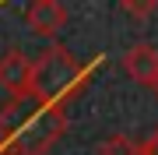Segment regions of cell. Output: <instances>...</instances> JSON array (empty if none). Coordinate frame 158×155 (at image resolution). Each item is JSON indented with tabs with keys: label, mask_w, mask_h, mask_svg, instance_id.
<instances>
[{
	"label": "cell",
	"mask_w": 158,
	"mask_h": 155,
	"mask_svg": "<svg viewBox=\"0 0 158 155\" xmlns=\"http://www.w3.org/2000/svg\"><path fill=\"white\" fill-rule=\"evenodd\" d=\"M67 116L60 106L39 99H11L0 109V152L4 155H42L63 134Z\"/></svg>",
	"instance_id": "1"
},
{
	"label": "cell",
	"mask_w": 158,
	"mask_h": 155,
	"mask_svg": "<svg viewBox=\"0 0 158 155\" xmlns=\"http://www.w3.org/2000/svg\"><path fill=\"white\" fill-rule=\"evenodd\" d=\"M81 85H85V67L67 50L49 46L46 53H39V60H32V99L39 102L63 106L70 95H77Z\"/></svg>",
	"instance_id": "2"
},
{
	"label": "cell",
	"mask_w": 158,
	"mask_h": 155,
	"mask_svg": "<svg viewBox=\"0 0 158 155\" xmlns=\"http://www.w3.org/2000/svg\"><path fill=\"white\" fill-rule=\"evenodd\" d=\"M0 88L11 99H28L32 95V60L21 50H7L0 57Z\"/></svg>",
	"instance_id": "3"
},
{
	"label": "cell",
	"mask_w": 158,
	"mask_h": 155,
	"mask_svg": "<svg viewBox=\"0 0 158 155\" xmlns=\"http://www.w3.org/2000/svg\"><path fill=\"white\" fill-rule=\"evenodd\" d=\"M25 21H28V28L35 35H56L67 25V11H63V4H56V0H35L28 11H25Z\"/></svg>",
	"instance_id": "4"
},
{
	"label": "cell",
	"mask_w": 158,
	"mask_h": 155,
	"mask_svg": "<svg viewBox=\"0 0 158 155\" xmlns=\"http://www.w3.org/2000/svg\"><path fill=\"white\" fill-rule=\"evenodd\" d=\"M123 71L137 81V85H151L155 74H158V50H155V46H148V42H137V46H130V50H127V57H123Z\"/></svg>",
	"instance_id": "5"
},
{
	"label": "cell",
	"mask_w": 158,
	"mask_h": 155,
	"mask_svg": "<svg viewBox=\"0 0 158 155\" xmlns=\"http://www.w3.org/2000/svg\"><path fill=\"white\" fill-rule=\"evenodd\" d=\"M98 155H141V144L130 141L127 134H109L98 141Z\"/></svg>",
	"instance_id": "6"
},
{
	"label": "cell",
	"mask_w": 158,
	"mask_h": 155,
	"mask_svg": "<svg viewBox=\"0 0 158 155\" xmlns=\"http://www.w3.org/2000/svg\"><path fill=\"white\" fill-rule=\"evenodd\" d=\"M141 155H158V127L151 134H148L144 138V144H141Z\"/></svg>",
	"instance_id": "7"
},
{
	"label": "cell",
	"mask_w": 158,
	"mask_h": 155,
	"mask_svg": "<svg viewBox=\"0 0 158 155\" xmlns=\"http://www.w3.org/2000/svg\"><path fill=\"white\" fill-rule=\"evenodd\" d=\"M148 88H151V92H155V99H158V74H155V81H151Z\"/></svg>",
	"instance_id": "8"
},
{
	"label": "cell",
	"mask_w": 158,
	"mask_h": 155,
	"mask_svg": "<svg viewBox=\"0 0 158 155\" xmlns=\"http://www.w3.org/2000/svg\"><path fill=\"white\" fill-rule=\"evenodd\" d=\"M0 155H4V152H0Z\"/></svg>",
	"instance_id": "9"
}]
</instances>
